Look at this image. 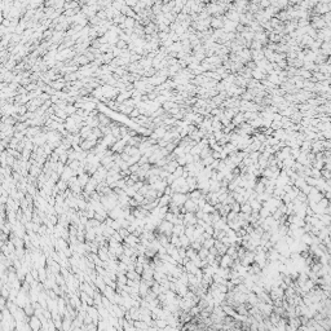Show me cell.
Here are the masks:
<instances>
[{
    "instance_id": "6da1fadb",
    "label": "cell",
    "mask_w": 331,
    "mask_h": 331,
    "mask_svg": "<svg viewBox=\"0 0 331 331\" xmlns=\"http://www.w3.org/2000/svg\"><path fill=\"white\" fill-rule=\"evenodd\" d=\"M138 115V110H133L132 111V116H137Z\"/></svg>"
}]
</instances>
